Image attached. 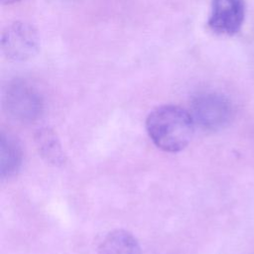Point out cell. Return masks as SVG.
<instances>
[{"label": "cell", "instance_id": "6da1fadb", "mask_svg": "<svg viewBox=\"0 0 254 254\" xmlns=\"http://www.w3.org/2000/svg\"><path fill=\"white\" fill-rule=\"evenodd\" d=\"M194 121L190 112L176 105H162L153 109L146 119V130L161 150L177 153L190 142Z\"/></svg>", "mask_w": 254, "mask_h": 254}, {"label": "cell", "instance_id": "7a4b0ae2", "mask_svg": "<svg viewBox=\"0 0 254 254\" xmlns=\"http://www.w3.org/2000/svg\"><path fill=\"white\" fill-rule=\"evenodd\" d=\"M191 116L194 123L206 130H218L231 118L230 102L221 94L206 92L197 95L191 103Z\"/></svg>", "mask_w": 254, "mask_h": 254}, {"label": "cell", "instance_id": "3957f363", "mask_svg": "<svg viewBox=\"0 0 254 254\" xmlns=\"http://www.w3.org/2000/svg\"><path fill=\"white\" fill-rule=\"evenodd\" d=\"M5 102L10 115L21 122L35 121L43 109V101L37 90L21 81L9 86Z\"/></svg>", "mask_w": 254, "mask_h": 254}, {"label": "cell", "instance_id": "277c9868", "mask_svg": "<svg viewBox=\"0 0 254 254\" xmlns=\"http://www.w3.org/2000/svg\"><path fill=\"white\" fill-rule=\"evenodd\" d=\"M2 49L9 59L26 61L39 50L38 33L30 24L16 22L3 33Z\"/></svg>", "mask_w": 254, "mask_h": 254}, {"label": "cell", "instance_id": "5b68a950", "mask_svg": "<svg viewBox=\"0 0 254 254\" xmlns=\"http://www.w3.org/2000/svg\"><path fill=\"white\" fill-rule=\"evenodd\" d=\"M244 16L243 0H212L208 26L217 34L231 36L240 30Z\"/></svg>", "mask_w": 254, "mask_h": 254}, {"label": "cell", "instance_id": "8992f818", "mask_svg": "<svg viewBox=\"0 0 254 254\" xmlns=\"http://www.w3.org/2000/svg\"><path fill=\"white\" fill-rule=\"evenodd\" d=\"M98 254H141V248L132 233L117 229L104 236L99 244Z\"/></svg>", "mask_w": 254, "mask_h": 254}, {"label": "cell", "instance_id": "52a82bcc", "mask_svg": "<svg viewBox=\"0 0 254 254\" xmlns=\"http://www.w3.org/2000/svg\"><path fill=\"white\" fill-rule=\"evenodd\" d=\"M23 153L19 141L10 134H1L0 139V174L1 177L14 176L22 165Z\"/></svg>", "mask_w": 254, "mask_h": 254}, {"label": "cell", "instance_id": "ba28073f", "mask_svg": "<svg viewBox=\"0 0 254 254\" xmlns=\"http://www.w3.org/2000/svg\"><path fill=\"white\" fill-rule=\"evenodd\" d=\"M35 140L38 150L46 162L54 166H60L64 163L65 157L62 145L52 129L45 127L38 130Z\"/></svg>", "mask_w": 254, "mask_h": 254}, {"label": "cell", "instance_id": "9c48e42d", "mask_svg": "<svg viewBox=\"0 0 254 254\" xmlns=\"http://www.w3.org/2000/svg\"><path fill=\"white\" fill-rule=\"evenodd\" d=\"M17 1H19V0H1V2L3 4H13V3H15Z\"/></svg>", "mask_w": 254, "mask_h": 254}]
</instances>
